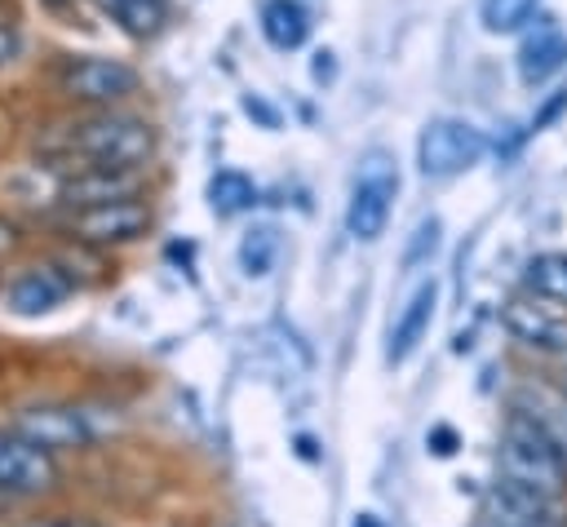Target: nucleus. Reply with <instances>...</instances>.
<instances>
[{"label":"nucleus","mask_w":567,"mask_h":527,"mask_svg":"<svg viewBox=\"0 0 567 527\" xmlns=\"http://www.w3.org/2000/svg\"><path fill=\"white\" fill-rule=\"evenodd\" d=\"M501 323H505V332L514 341H523L532 350H549V354L554 350H567V319L554 314V310H545L540 297H514V301H505Z\"/></svg>","instance_id":"obj_10"},{"label":"nucleus","mask_w":567,"mask_h":527,"mask_svg":"<svg viewBox=\"0 0 567 527\" xmlns=\"http://www.w3.org/2000/svg\"><path fill=\"white\" fill-rule=\"evenodd\" d=\"M478 527H509V523H501V518H483Z\"/></svg>","instance_id":"obj_30"},{"label":"nucleus","mask_w":567,"mask_h":527,"mask_svg":"<svg viewBox=\"0 0 567 527\" xmlns=\"http://www.w3.org/2000/svg\"><path fill=\"white\" fill-rule=\"evenodd\" d=\"M257 204V182L239 168H217L208 177V208L217 217H235V213H248Z\"/></svg>","instance_id":"obj_18"},{"label":"nucleus","mask_w":567,"mask_h":527,"mask_svg":"<svg viewBox=\"0 0 567 527\" xmlns=\"http://www.w3.org/2000/svg\"><path fill=\"white\" fill-rule=\"evenodd\" d=\"M93 4L133 40H151L168 22V0H93Z\"/></svg>","instance_id":"obj_15"},{"label":"nucleus","mask_w":567,"mask_h":527,"mask_svg":"<svg viewBox=\"0 0 567 527\" xmlns=\"http://www.w3.org/2000/svg\"><path fill=\"white\" fill-rule=\"evenodd\" d=\"M155 124L146 115H133L124 106H102V111H80L66 115L62 124H49L35 146L44 159L66 164V168H133L155 155Z\"/></svg>","instance_id":"obj_1"},{"label":"nucleus","mask_w":567,"mask_h":527,"mask_svg":"<svg viewBox=\"0 0 567 527\" xmlns=\"http://www.w3.org/2000/svg\"><path fill=\"white\" fill-rule=\"evenodd\" d=\"M523 292L567 306V252H536L523 266Z\"/></svg>","instance_id":"obj_16"},{"label":"nucleus","mask_w":567,"mask_h":527,"mask_svg":"<svg viewBox=\"0 0 567 527\" xmlns=\"http://www.w3.org/2000/svg\"><path fill=\"white\" fill-rule=\"evenodd\" d=\"M44 13H58V18H71L80 9V0H35Z\"/></svg>","instance_id":"obj_27"},{"label":"nucleus","mask_w":567,"mask_h":527,"mask_svg":"<svg viewBox=\"0 0 567 527\" xmlns=\"http://www.w3.org/2000/svg\"><path fill=\"white\" fill-rule=\"evenodd\" d=\"M354 527H381V518H377V514H359Z\"/></svg>","instance_id":"obj_29"},{"label":"nucleus","mask_w":567,"mask_h":527,"mask_svg":"<svg viewBox=\"0 0 567 527\" xmlns=\"http://www.w3.org/2000/svg\"><path fill=\"white\" fill-rule=\"evenodd\" d=\"M27 527H102V523L80 518V514H53V518H40V523H27Z\"/></svg>","instance_id":"obj_24"},{"label":"nucleus","mask_w":567,"mask_h":527,"mask_svg":"<svg viewBox=\"0 0 567 527\" xmlns=\"http://www.w3.org/2000/svg\"><path fill=\"white\" fill-rule=\"evenodd\" d=\"M18 58H22V31H18V22H4L0 18V71L13 66Z\"/></svg>","instance_id":"obj_22"},{"label":"nucleus","mask_w":567,"mask_h":527,"mask_svg":"<svg viewBox=\"0 0 567 527\" xmlns=\"http://www.w3.org/2000/svg\"><path fill=\"white\" fill-rule=\"evenodd\" d=\"M58 93L80 106V111H102V106H124L137 89H142V75L133 62L124 58H106V53H71L58 62V75H53Z\"/></svg>","instance_id":"obj_3"},{"label":"nucleus","mask_w":567,"mask_h":527,"mask_svg":"<svg viewBox=\"0 0 567 527\" xmlns=\"http://www.w3.org/2000/svg\"><path fill=\"white\" fill-rule=\"evenodd\" d=\"M13 244H18V230H13L9 221H0V252H9Z\"/></svg>","instance_id":"obj_28"},{"label":"nucleus","mask_w":567,"mask_h":527,"mask_svg":"<svg viewBox=\"0 0 567 527\" xmlns=\"http://www.w3.org/2000/svg\"><path fill=\"white\" fill-rule=\"evenodd\" d=\"M496 465H501L505 478H518V483H532V487H545V492H563L567 487V465L558 461L545 425L523 403H514L505 425H501Z\"/></svg>","instance_id":"obj_2"},{"label":"nucleus","mask_w":567,"mask_h":527,"mask_svg":"<svg viewBox=\"0 0 567 527\" xmlns=\"http://www.w3.org/2000/svg\"><path fill=\"white\" fill-rule=\"evenodd\" d=\"M66 279L53 270V266H27L13 283H9V306L18 314H40V310H53L62 297H66Z\"/></svg>","instance_id":"obj_14"},{"label":"nucleus","mask_w":567,"mask_h":527,"mask_svg":"<svg viewBox=\"0 0 567 527\" xmlns=\"http://www.w3.org/2000/svg\"><path fill=\"white\" fill-rule=\"evenodd\" d=\"M394 195H399L394 164L385 155H368L354 186H350V199H346V230L363 244L381 239L385 221H390V208H394Z\"/></svg>","instance_id":"obj_6"},{"label":"nucleus","mask_w":567,"mask_h":527,"mask_svg":"<svg viewBox=\"0 0 567 527\" xmlns=\"http://www.w3.org/2000/svg\"><path fill=\"white\" fill-rule=\"evenodd\" d=\"M523 407L545 425V434H549L558 461L567 465V399H563V403H523Z\"/></svg>","instance_id":"obj_20"},{"label":"nucleus","mask_w":567,"mask_h":527,"mask_svg":"<svg viewBox=\"0 0 567 527\" xmlns=\"http://www.w3.org/2000/svg\"><path fill=\"white\" fill-rule=\"evenodd\" d=\"M492 518L509 523V527H567V500L563 492H545L518 478H496L487 492Z\"/></svg>","instance_id":"obj_8"},{"label":"nucleus","mask_w":567,"mask_h":527,"mask_svg":"<svg viewBox=\"0 0 567 527\" xmlns=\"http://www.w3.org/2000/svg\"><path fill=\"white\" fill-rule=\"evenodd\" d=\"M514 71H518V84H527V89H540L567 71V31L554 22V13H540L518 35Z\"/></svg>","instance_id":"obj_9"},{"label":"nucleus","mask_w":567,"mask_h":527,"mask_svg":"<svg viewBox=\"0 0 567 527\" xmlns=\"http://www.w3.org/2000/svg\"><path fill=\"white\" fill-rule=\"evenodd\" d=\"M439 235H443V221H439V217H425V221L412 230V244H408V252H403V266H421V261H430L434 248H439Z\"/></svg>","instance_id":"obj_21"},{"label":"nucleus","mask_w":567,"mask_h":527,"mask_svg":"<svg viewBox=\"0 0 567 527\" xmlns=\"http://www.w3.org/2000/svg\"><path fill=\"white\" fill-rule=\"evenodd\" d=\"M545 13V0H478V22L487 35H523Z\"/></svg>","instance_id":"obj_17"},{"label":"nucleus","mask_w":567,"mask_h":527,"mask_svg":"<svg viewBox=\"0 0 567 527\" xmlns=\"http://www.w3.org/2000/svg\"><path fill=\"white\" fill-rule=\"evenodd\" d=\"M563 111H567V89H554V93L545 97V106L532 115V128H527V133H540V128H545L549 120H558Z\"/></svg>","instance_id":"obj_23"},{"label":"nucleus","mask_w":567,"mask_h":527,"mask_svg":"<svg viewBox=\"0 0 567 527\" xmlns=\"http://www.w3.org/2000/svg\"><path fill=\"white\" fill-rule=\"evenodd\" d=\"M275 257H279V235H275V226H252V230L244 235V244H239V266H244V275L261 279V275L275 266Z\"/></svg>","instance_id":"obj_19"},{"label":"nucleus","mask_w":567,"mask_h":527,"mask_svg":"<svg viewBox=\"0 0 567 527\" xmlns=\"http://www.w3.org/2000/svg\"><path fill=\"white\" fill-rule=\"evenodd\" d=\"M434 306H439V283L425 279V283L408 297V306L399 310V319H394V328H390V345H385V359H390V363L412 359V350L425 341V332H430V323H434Z\"/></svg>","instance_id":"obj_12"},{"label":"nucleus","mask_w":567,"mask_h":527,"mask_svg":"<svg viewBox=\"0 0 567 527\" xmlns=\"http://www.w3.org/2000/svg\"><path fill=\"white\" fill-rule=\"evenodd\" d=\"M332 71H337V66H332V53H328V49H319V53H315L310 75H315V80H332Z\"/></svg>","instance_id":"obj_26"},{"label":"nucleus","mask_w":567,"mask_h":527,"mask_svg":"<svg viewBox=\"0 0 567 527\" xmlns=\"http://www.w3.org/2000/svg\"><path fill=\"white\" fill-rule=\"evenodd\" d=\"M18 434H27V438H35L40 447H49V452H66V447H89V425H84V412H75V407H58V403H35V407H27L22 416H18V425H13Z\"/></svg>","instance_id":"obj_11"},{"label":"nucleus","mask_w":567,"mask_h":527,"mask_svg":"<svg viewBox=\"0 0 567 527\" xmlns=\"http://www.w3.org/2000/svg\"><path fill=\"white\" fill-rule=\"evenodd\" d=\"M4 500H9V496H4V487H0V509H4Z\"/></svg>","instance_id":"obj_31"},{"label":"nucleus","mask_w":567,"mask_h":527,"mask_svg":"<svg viewBox=\"0 0 567 527\" xmlns=\"http://www.w3.org/2000/svg\"><path fill=\"white\" fill-rule=\"evenodd\" d=\"M563 399H567V390H563Z\"/></svg>","instance_id":"obj_32"},{"label":"nucleus","mask_w":567,"mask_h":527,"mask_svg":"<svg viewBox=\"0 0 567 527\" xmlns=\"http://www.w3.org/2000/svg\"><path fill=\"white\" fill-rule=\"evenodd\" d=\"M492 151V137L461 115H434L421 133H416V168L430 182H447L470 173L474 164H483Z\"/></svg>","instance_id":"obj_4"},{"label":"nucleus","mask_w":567,"mask_h":527,"mask_svg":"<svg viewBox=\"0 0 567 527\" xmlns=\"http://www.w3.org/2000/svg\"><path fill=\"white\" fill-rule=\"evenodd\" d=\"M257 31L270 49L292 53L310 40V9L301 0H261L257 9Z\"/></svg>","instance_id":"obj_13"},{"label":"nucleus","mask_w":567,"mask_h":527,"mask_svg":"<svg viewBox=\"0 0 567 527\" xmlns=\"http://www.w3.org/2000/svg\"><path fill=\"white\" fill-rule=\"evenodd\" d=\"M0 487L9 500H27V496H44L58 487V461L49 447H40L35 438L9 430L0 434Z\"/></svg>","instance_id":"obj_7"},{"label":"nucleus","mask_w":567,"mask_h":527,"mask_svg":"<svg viewBox=\"0 0 567 527\" xmlns=\"http://www.w3.org/2000/svg\"><path fill=\"white\" fill-rule=\"evenodd\" d=\"M430 447H434L439 456H452V452H456V434H452L447 425H439V430L430 434Z\"/></svg>","instance_id":"obj_25"},{"label":"nucleus","mask_w":567,"mask_h":527,"mask_svg":"<svg viewBox=\"0 0 567 527\" xmlns=\"http://www.w3.org/2000/svg\"><path fill=\"white\" fill-rule=\"evenodd\" d=\"M155 213L142 195H128V199H106V204H84V208H66L62 217V230L75 239V244H89V248H120V244H133L151 230Z\"/></svg>","instance_id":"obj_5"}]
</instances>
